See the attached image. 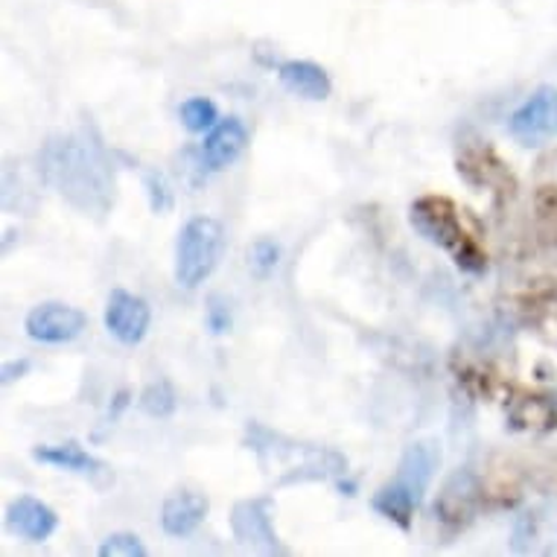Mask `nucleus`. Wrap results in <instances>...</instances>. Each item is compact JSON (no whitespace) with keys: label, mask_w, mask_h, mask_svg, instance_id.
I'll list each match as a JSON object with an SVG mask.
<instances>
[{"label":"nucleus","mask_w":557,"mask_h":557,"mask_svg":"<svg viewBox=\"0 0 557 557\" xmlns=\"http://www.w3.org/2000/svg\"><path fill=\"white\" fill-rule=\"evenodd\" d=\"M38 175L59 199L91 220H106L114 208L117 173L91 123L47 137L38 152Z\"/></svg>","instance_id":"obj_1"},{"label":"nucleus","mask_w":557,"mask_h":557,"mask_svg":"<svg viewBox=\"0 0 557 557\" xmlns=\"http://www.w3.org/2000/svg\"><path fill=\"white\" fill-rule=\"evenodd\" d=\"M248 449H255L265 470H277V484L324 482L347 473V458L336 449L301 444L281 432L265 430L260 423L248 426Z\"/></svg>","instance_id":"obj_2"},{"label":"nucleus","mask_w":557,"mask_h":557,"mask_svg":"<svg viewBox=\"0 0 557 557\" xmlns=\"http://www.w3.org/2000/svg\"><path fill=\"white\" fill-rule=\"evenodd\" d=\"M441 467V449L435 441H414L403 449L400 465L388 482L371 496L374 508L383 520L394 522L400 531H411L414 513L421 508L423 496L430 491L432 479Z\"/></svg>","instance_id":"obj_3"},{"label":"nucleus","mask_w":557,"mask_h":557,"mask_svg":"<svg viewBox=\"0 0 557 557\" xmlns=\"http://www.w3.org/2000/svg\"><path fill=\"white\" fill-rule=\"evenodd\" d=\"M409 222L426 243L444 248L461 272L482 274L487 269V255L467 234L458 208L447 196H421L411 201Z\"/></svg>","instance_id":"obj_4"},{"label":"nucleus","mask_w":557,"mask_h":557,"mask_svg":"<svg viewBox=\"0 0 557 557\" xmlns=\"http://www.w3.org/2000/svg\"><path fill=\"white\" fill-rule=\"evenodd\" d=\"M225 228L213 216H193L182 225L175 239V284L184 289L201 286L225 255Z\"/></svg>","instance_id":"obj_5"},{"label":"nucleus","mask_w":557,"mask_h":557,"mask_svg":"<svg viewBox=\"0 0 557 557\" xmlns=\"http://www.w3.org/2000/svg\"><path fill=\"white\" fill-rule=\"evenodd\" d=\"M484 505V482L473 467H456L435 496V520L447 531H461Z\"/></svg>","instance_id":"obj_6"},{"label":"nucleus","mask_w":557,"mask_h":557,"mask_svg":"<svg viewBox=\"0 0 557 557\" xmlns=\"http://www.w3.org/2000/svg\"><path fill=\"white\" fill-rule=\"evenodd\" d=\"M508 135L520 147H543L557 135V88L540 85L508 117Z\"/></svg>","instance_id":"obj_7"},{"label":"nucleus","mask_w":557,"mask_h":557,"mask_svg":"<svg viewBox=\"0 0 557 557\" xmlns=\"http://www.w3.org/2000/svg\"><path fill=\"white\" fill-rule=\"evenodd\" d=\"M88 327V315L79 307L62 301H45L33 307L24 319L27 336L38 345H67Z\"/></svg>","instance_id":"obj_8"},{"label":"nucleus","mask_w":557,"mask_h":557,"mask_svg":"<svg viewBox=\"0 0 557 557\" xmlns=\"http://www.w3.org/2000/svg\"><path fill=\"white\" fill-rule=\"evenodd\" d=\"M274 503L269 496H255V499H239L234 508H231V534L237 543L251 548H260V552H269V555H281L286 552L277 540V531H274L272 520Z\"/></svg>","instance_id":"obj_9"},{"label":"nucleus","mask_w":557,"mask_h":557,"mask_svg":"<svg viewBox=\"0 0 557 557\" xmlns=\"http://www.w3.org/2000/svg\"><path fill=\"white\" fill-rule=\"evenodd\" d=\"M102 321H106V330L117 338L120 345L135 347L147 338L149 324H152V310L140 295L128 293V289H111Z\"/></svg>","instance_id":"obj_10"},{"label":"nucleus","mask_w":557,"mask_h":557,"mask_svg":"<svg viewBox=\"0 0 557 557\" xmlns=\"http://www.w3.org/2000/svg\"><path fill=\"white\" fill-rule=\"evenodd\" d=\"M3 522L15 537L27 540V543H47L59 529V513L45 499L24 494L7 505Z\"/></svg>","instance_id":"obj_11"},{"label":"nucleus","mask_w":557,"mask_h":557,"mask_svg":"<svg viewBox=\"0 0 557 557\" xmlns=\"http://www.w3.org/2000/svg\"><path fill=\"white\" fill-rule=\"evenodd\" d=\"M248 147V128L239 117H225L205 135L201 144V166H208L211 173H220L225 166L237 164L239 156Z\"/></svg>","instance_id":"obj_12"},{"label":"nucleus","mask_w":557,"mask_h":557,"mask_svg":"<svg viewBox=\"0 0 557 557\" xmlns=\"http://www.w3.org/2000/svg\"><path fill=\"white\" fill-rule=\"evenodd\" d=\"M211 503L199 491H175L161 505V529L166 537H190L208 520Z\"/></svg>","instance_id":"obj_13"},{"label":"nucleus","mask_w":557,"mask_h":557,"mask_svg":"<svg viewBox=\"0 0 557 557\" xmlns=\"http://www.w3.org/2000/svg\"><path fill=\"white\" fill-rule=\"evenodd\" d=\"M277 83L284 85L289 94L310 102L327 100L333 94L330 74L319 62H310V59H289V62L277 64Z\"/></svg>","instance_id":"obj_14"},{"label":"nucleus","mask_w":557,"mask_h":557,"mask_svg":"<svg viewBox=\"0 0 557 557\" xmlns=\"http://www.w3.org/2000/svg\"><path fill=\"white\" fill-rule=\"evenodd\" d=\"M33 458H36L38 465L55 467V470H64V473L85 475V479H106L109 475V465L91 456L85 447H79L76 441L36 447L33 449Z\"/></svg>","instance_id":"obj_15"},{"label":"nucleus","mask_w":557,"mask_h":557,"mask_svg":"<svg viewBox=\"0 0 557 557\" xmlns=\"http://www.w3.org/2000/svg\"><path fill=\"white\" fill-rule=\"evenodd\" d=\"M458 173L465 175L467 182L482 184V187H494V190L511 193L513 190V175L508 173V166L496 158L494 149L475 147L465 149L458 156Z\"/></svg>","instance_id":"obj_16"},{"label":"nucleus","mask_w":557,"mask_h":557,"mask_svg":"<svg viewBox=\"0 0 557 557\" xmlns=\"http://www.w3.org/2000/svg\"><path fill=\"white\" fill-rule=\"evenodd\" d=\"M513 430L548 432L557 426V403L546 394H522L508 409Z\"/></svg>","instance_id":"obj_17"},{"label":"nucleus","mask_w":557,"mask_h":557,"mask_svg":"<svg viewBox=\"0 0 557 557\" xmlns=\"http://www.w3.org/2000/svg\"><path fill=\"white\" fill-rule=\"evenodd\" d=\"M137 409L149 414V418H156V421H166V418H173L175 409H178V394H175L173 383H166V380H156V383H149L140 397H137Z\"/></svg>","instance_id":"obj_18"},{"label":"nucleus","mask_w":557,"mask_h":557,"mask_svg":"<svg viewBox=\"0 0 557 557\" xmlns=\"http://www.w3.org/2000/svg\"><path fill=\"white\" fill-rule=\"evenodd\" d=\"M178 117H182L184 128L187 132H211L216 123H220V109H216V102L208 100V97H190V100H184L178 106Z\"/></svg>","instance_id":"obj_19"},{"label":"nucleus","mask_w":557,"mask_h":557,"mask_svg":"<svg viewBox=\"0 0 557 557\" xmlns=\"http://www.w3.org/2000/svg\"><path fill=\"white\" fill-rule=\"evenodd\" d=\"M144 190H147L149 211L158 213V216H164V213H170L175 208L173 184H170V178H166L164 173L147 170V173H144Z\"/></svg>","instance_id":"obj_20"},{"label":"nucleus","mask_w":557,"mask_h":557,"mask_svg":"<svg viewBox=\"0 0 557 557\" xmlns=\"http://www.w3.org/2000/svg\"><path fill=\"white\" fill-rule=\"evenodd\" d=\"M100 557H147V546L144 540L132 534V531H117V534H109L102 540L100 548H97Z\"/></svg>","instance_id":"obj_21"},{"label":"nucleus","mask_w":557,"mask_h":557,"mask_svg":"<svg viewBox=\"0 0 557 557\" xmlns=\"http://www.w3.org/2000/svg\"><path fill=\"white\" fill-rule=\"evenodd\" d=\"M281 263V246L274 239H257L255 246L248 248V265L257 277H269Z\"/></svg>","instance_id":"obj_22"},{"label":"nucleus","mask_w":557,"mask_h":557,"mask_svg":"<svg viewBox=\"0 0 557 557\" xmlns=\"http://www.w3.org/2000/svg\"><path fill=\"white\" fill-rule=\"evenodd\" d=\"M540 231L548 243H557V187H543L537 193Z\"/></svg>","instance_id":"obj_23"},{"label":"nucleus","mask_w":557,"mask_h":557,"mask_svg":"<svg viewBox=\"0 0 557 557\" xmlns=\"http://www.w3.org/2000/svg\"><path fill=\"white\" fill-rule=\"evenodd\" d=\"M205 324L213 336H222L231 330V310L228 301H222V295H211L208 298V312H205Z\"/></svg>","instance_id":"obj_24"},{"label":"nucleus","mask_w":557,"mask_h":557,"mask_svg":"<svg viewBox=\"0 0 557 557\" xmlns=\"http://www.w3.org/2000/svg\"><path fill=\"white\" fill-rule=\"evenodd\" d=\"M29 368H33V362H29V359L7 362V366H3V371H0V380H3V385H12L15 380H21V376H27Z\"/></svg>","instance_id":"obj_25"}]
</instances>
